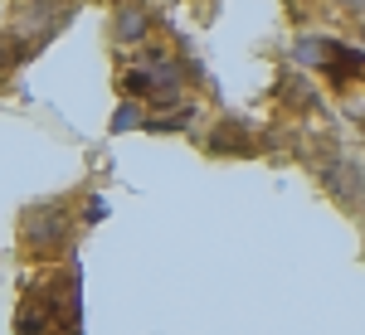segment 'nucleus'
Segmentation results:
<instances>
[{"label": "nucleus", "instance_id": "obj_6", "mask_svg": "<svg viewBox=\"0 0 365 335\" xmlns=\"http://www.w3.org/2000/svg\"><path fill=\"white\" fill-rule=\"evenodd\" d=\"M132 127H141V102H122V107H117V117L108 122V132H113V137H122V132H132Z\"/></svg>", "mask_w": 365, "mask_h": 335}, {"label": "nucleus", "instance_id": "obj_9", "mask_svg": "<svg viewBox=\"0 0 365 335\" xmlns=\"http://www.w3.org/2000/svg\"><path fill=\"white\" fill-rule=\"evenodd\" d=\"M161 5H170V0H161Z\"/></svg>", "mask_w": 365, "mask_h": 335}, {"label": "nucleus", "instance_id": "obj_7", "mask_svg": "<svg viewBox=\"0 0 365 335\" xmlns=\"http://www.w3.org/2000/svg\"><path fill=\"white\" fill-rule=\"evenodd\" d=\"M190 122H195V107L185 102V107H175V112H170V117H156L151 127H156V132H185Z\"/></svg>", "mask_w": 365, "mask_h": 335}, {"label": "nucleus", "instance_id": "obj_8", "mask_svg": "<svg viewBox=\"0 0 365 335\" xmlns=\"http://www.w3.org/2000/svg\"><path fill=\"white\" fill-rule=\"evenodd\" d=\"M25 54H29V44H25V39H15V44H0V63H20Z\"/></svg>", "mask_w": 365, "mask_h": 335}, {"label": "nucleus", "instance_id": "obj_4", "mask_svg": "<svg viewBox=\"0 0 365 335\" xmlns=\"http://www.w3.org/2000/svg\"><path fill=\"white\" fill-rule=\"evenodd\" d=\"M151 34V15H146V5H137V0H122L113 15V39L117 44H141Z\"/></svg>", "mask_w": 365, "mask_h": 335}, {"label": "nucleus", "instance_id": "obj_5", "mask_svg": "<svg viewBox=\"0 0 365 335\" xmlns=\"http://www.w3.org/2000/svg\"><path fill=\"white\" fill-rule=\"evenodd\" d=\"M215 156H253V137L239 127V122H225L220 132H210V141H205Z\"/></svg>", "mask_w": 365, "mask_h": 335}, {"label": "nucleus", "instance_id": "obj_1", "mask_svg": "<svg viewBox=\"0 0 365 335\" xmlns=\"http://www.w3.org/2000/svg\"><path fill=\"white\" fill-rule=\"evenodd\" d=\"M20 238H25V248L34 257H58V252L68 248V238H73V214L63 209V204H34L25 209V219H20Z\"/></svg>", "mask_w": 365, "mask_h": 335}, {"label": "nucleus", "instance_id": "obj_2", "mask_svg": "<svg viewBox=\"0 0 365 335\" xmlns=\"http://www.w3.org/2000/svg\"><path fill=\"white\" fill-rule=\"evenodd\" d=\"M317 68H322V73H327V78H331L336 87H346L351 78H361V73H365V54H361V49H346L341 39H327V34H322V54H317Z\"/></svg>", "mask_w": 365, "mask_h": 335}, {"label": "nucleus", "instance_id": "obj_3", "mask_svg": "<svg viewBox=\"0 0 365 335\" xmlns=\"http://www.w3.org/2000/svg\"><path fill=\"white\" fill-rule=\"evenodd\" d=\"M322 180H327L331 199L346 204V209H356L365 199V166H356V161H331V166L322 170Z\"/></svg>", "mask_w": 365, "mask_h": 335}]
</instances>
